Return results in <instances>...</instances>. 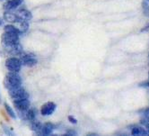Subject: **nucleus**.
<instances>
[{
	"mask_svg": "<svg viewBox=\"0 0 149 136\" xmlns=\"http://www.w3.org/2000/svg\"><path fill=\"white\" fill-rule=\"evenodd\" d=\"M4 85L6 88H7V90L22 86V79L18 74V72L9 71V73L5 78Z\"/></svg>",
	"mask_w": 149,
	"mask_h": 136,
	"instance_id": "obj_1",
	"label": "nucleus"
},
{
	"mask_svg": "<svg viewBox=\"0 0 149 136\" xmlns=\"http://www.w3.org/2000/svg\"><path fill=\"white\" fill-rule=\"evenodd\" d=\"M1 41L5 48L11 47L13 45L19 43V34L4 32V34L1 36Z\"/></svg>",
	"mask_w": 149,
	"mask_h": 136,
	"instance_id": "obj_2",
	"label": "nucleus"
},
{
	"mask_svg": "<svg viewBox=\"0 0 149 136\" xmlns=\"http://www.w3.org/2000/svg\"><path fill=\"white\" fill-rule=\"evenodd\" d=\"M22 62H21L19 58L16 57H10L6 60V68L12 72H18L22 68Z\"/></svg>",
	"mask_w": 149,
	"mask_h": 136,
	"instance_id": "obj_3",
	"label": "nucleus"
},
{
	"mask_svg": "<svg viewBox=\"0 0 149 136\" xmlns=\"http://www.w3.org/2000/svg\"><path fill=\"white\" fill-rule=\"evenodd\" d=\"M19 56V59L21 62H22V65L27 67H33L38 63V60L33 53H24V52H22Z\"/></svg>",
	"mask_w": 149,
	"mask_h": 136,
	"instance_id": "obj_4",
	"label": "nucleus"
},
{
	"mask_svg": "<svg viewBox=\"0 0 149 136\" xmlns=\"http://www.w3.org/2000/svg\"><path fill=\"white\" fill-rule=\"evenodd\" d=\"M8 93H9V96L11 97V98L13 100L21 99V98H26V97H29L27 92L24 90V88L22 86L17 87V88H14L12 89H9Z\"/></svg>",
	"mask_w": 149,
	"mask_h": 136,
	"instance_id": "obj_5",
	"label": "nucleus"
},
{
	"mask_svg": "<svg viewBox=\"0 0 149 136\" xmlns=\"http://www.w3.org/2000/svg\"><path fill=\"white\" fill-rule=\"evenodd\" d=\"M13 103H14V106L21 112H26L30 108V106H31V103L28 97L13 100Z\"/></svg>",
	"mask_w": 149,
	"mask_h": 136,
	"instance_id": "obj_6",
	"label": "nucleus"
},
{
	"mask_svg": "<svg viewBox=\"0 0 149 136\" xmlns=\"http://www.w3.org/2000/svg\"><path fill=\"white\" fill-rule=\"evenodd\" d=\"M56 104L54 102H47L44 104H42L40 108V114L43 116H49L55 112L56 110Z\"/></svg>",
	"mask_w": 149,
	"mask_h": 136,
	"instance_id": "obj_7",
	"label": "nucleus"
},
{
	"mask_svg": "<svg viewBox=\"0 0 149 136\" xmlns=\"http://www.w3.org/2000/svg\"><path fill=\"white\" fill-rule=\"evenodd\" d=\"M3 18L4 20L7 21L8 23H11V24H18L22 20H24L22 18H20L16 13H11L10 11H6L4 13Z\"/></svg>",
	"mask_w": 149,
	"mask_h": 136,
	"instance_id": "obj_8",
	"label": "nucleus"
},
{
	"mask_svg": "<svg viewBox=\"0 0 149 136\" xmlns=\"http://www.w3.org/2000/svg\"><path fill=\"white\" fill-rule=\"evenodd\" d=\"M24 0H8V1L4 5V9L6 11H11L15 8H17L19 6L23 4Z\"/></svg>",
	"mask_w": 149,
	"mask_h": 136,
	"instance_id": "obj_9",
	"label": "nucleus"
},
{
	"mask_svg": "<svg viewBox=\"0 0 149 136\" xmlns=\"http://www.w3.org/2000/svg\"><path fill=\"white\" fill-rule=\"evenodd\" d=\"M55 129L54 124L51 123H45L43 125H42L41 130H40V134L42 135H49L53 132Z\"/></svg>",
	"mask_w": 149,
	"mask_h": 136,
	"instance_id": "obj_10",
	"label": "nucleus"
},
{
	"mask_svg": "<svg viewBox=\"0 0 149 136\" xmlns=\"http://www.w3.org/2000/svg\"><path fill=\"white\" fill-rule=\"evenodd\" d=\"M131 134L134 135V136H136V135H148L147 131H146V129H145V127L136 126V125L131 129Z\"/></svg>",
	"mask_w": 149,
	"mask_h": 136,
	"instance_id": "obj_11",
	"label": "nucleus"
},
{
	"mask_svg": "<svg viewBox=\"0 0 149 136\" xmlns=\"http://www.w3.org/2000/svg\"><path fill=\"white\" fill-rule=\"evenodd\" d=\"M16 14L19 15L20 18L26 20V21H29V20H31V18H33V15H31V13L30 11H28V10H26V9H21Z\"/></svg>",
	"mask_w": 149,
	"mask_h": 136,
	"instance_id": "obj_12",
	"label": "nucleus"
},
{
	"mask_svg": "<svg viewBox=\"0 0 149 136\" xmlns=\"http://www.w3.org/2000/svg\"><path fill=\"white\" fill-rule=\"evenodd\" d=\"M4 32L6 33H11V34H21L20 30L18 27L15 26L14 25H6L4 27Z\"/></svg>",
	"mask_w": 149,
	"mask_h": 136,
	"instance_id": "obj_13",
	"label": "nucleus"
},
{
	"mask_svg": "<svg viewBox=\"0 0 149 136\" xmlns=\"http://www.w3.org/2000/svg\"><path fill=\"white\" fill-rule=\"evenodd\" d=\"M31 130H33V132L40 134V130H41V127H42V124H41V123L40 121H38V120L31 121Z\"/></svg>",
	"mask_w": 149,
	"mask_h": 136,
	"instance_id": "obj_14",
	"label": "nucleus"
},
{
	"mask_svg": "<svg viewBox=\"0 0 149 136\" xmlns=\"http://www.w3.org/2000/svg\"><path fill=\"white\" fill-rule=\"evenodd\" d=\"M18 25H19L18 29L20 30L21 34L25 33L26 31L29 29V23H28V21H26V20H22L21 22L18 23Z\"/></svg>",
	"mask_w": 149,
	"mask_h": 136,
	"instance_id": "obj_15",
	"label": "nucleus"
},
{
	"mask_svg": "<svg viewBox=\"0 0 149 136\" xmlns=\"http://www.w3.org/2000/svg\"><path fill=\"white\" fill-rule=\"evenodd\" d=\"M36 114H37V112L34 108H29L26 111V118L29 121H33L36 118Z\"/></svg>",
	"mask_w": 149,
	"mask_h": 136,
	"instance_id": "obj_16",
	"label": "nucleus"
},
{
	"mask_svg": "<svg viewBox=\"0 0 149 136\" xmlns=\"http://www.w3.org/2000/svg\"><path fill=\"white\" fill-rule=\"evenodd\" d=\"M4 107H5V109H6V113L8 114V116L11 118H13V119H15L16 118V114H15V111L13 110V108L10 107L7 103H4Z\"/></svg>",
	"mask_w": 149,
	"mask_h": 136,
	"instance_id": "obj_17",
	"label": "nucleus"
},
{
	"mask_svg": "<svg viewBox=\"0 0 149 136\" xmlns=\"http://www.w3.org/2000/svg\"><path fill=\"white\" fill-rule=\"evenodd\" d=\"M68 119L69 123H73V124H77V119L76 117H74L73 116H69L68 117Z\"/></svg>",
	"mask_w": 149,
	"mask_h": 136,
	"instance_id": "obj_18",
	"label": "nucleus"
},
{
	"mask_svg": "<svg viewBox=\"0 0 149 136\" xmlns=\"http://www.w3.org/2000/svg\"><path fill=\"white\" fill-rule=\"evenodd\" d=\"M142 116H143V117H146V118H148V119H149V107L144 110V113L142 114Z\"/></svg>",
	"mask_w": 149,
	"mask_h": 136,
	"instance_id": "obj_19",
	"label": "nucleus"
},
{
	"mask_svg": "<svg viewBox=\"0 0 149 136\" xmlns=\"http://www.w3.org/2000/svg\"><path fill=\"white\" fill-rule=\"evenodd\" d=\"M139 87L149 88V80H148V81H145V82H143V83H140V84H139Z\"/></svg>",
	"mask_w": 149,
	"mask_h": 136,
	"instance_id": "obj_20",
	"label": "nucleus"
},
{
	"mask_svg": "<svg viewBox=\"0 0 149 136\" xmlns=\"http://www.w3.org/2000/svg\"><path fill=\"white\" fill-rule=\"evenodd\" d=\"M66 135H77V132L74 130H68L66 132Z\"/></svg>",
	"mask_w": 149,
	"mask_h": 136,
	"instance_id": "obj_21",
	"label": "nucleus"
},
{
	"mask_svg": "<svg viewBox=\"0 0 149 136\" xmlns=\"http://www.w3.org/2000/svg\"><path fill=\"white\" fill-rule=\"evenodd\" d=\"M4 18H0V26H2L4 25Z\"/></svg>",
	"mask_w": 149,
	"mask_h": 136,
	"instance_id": "obj_22",
	"label": "nucleus"
},
{
	"mask_svg": "<svg viewBox=\"0 0 149 136\" xmlns=\"http://www.w3.org/2000/svg\"><path fill=\"white\" fill-rule=\"evenodd\" d=\"M89 135H97L96 133H89Z\"/></svg>",
	"mask_w": 149,
	"mask_h": 136,
	"instance_id": "obj_23",
	"label": "nucleus"
},
{
	"mask_svg": "<svg viewBox=\"0 0 149 136\" xmlns=\"http://www.w3.org/2000/svg\"><path fill=\"white\" fill-rule=\"evenodd\" d=\"M0 103H1V97H0Z\"/></svg>",
	"mask_w": 149,
	"mask_h": 136,
	"instance_id": "obj_24",
	"label": "nucleus"
},
{
	"mask_svg": "<svg viewBox=\"0 0 149 136\" xmlns=\"http://www.w3.org/2000/svg\"><path fill=\"white\" fill-rule=\"evenodd\" d=\"M0 1H2V0H0Z\"/></svg>",
	"mask_w": 149,
	"mask_h": 136,
	"instance_id": "obj_25",
	"label": "nucleus"
},
{
	"mask_svg": "<svg viewBox=\"0 0 149 136\" xmlns=\"http://www.w3.org/2000/svg\"><path fill=\"white\" fill-rule=\"evenodd\" d=\"M148 76H149V74H148Z\"/></svg>",
	"mask_w": 149,
	"mask_h": 136,
	"instance_id": "obj_26",
	"label": "nucleus"
}]
</instances>
